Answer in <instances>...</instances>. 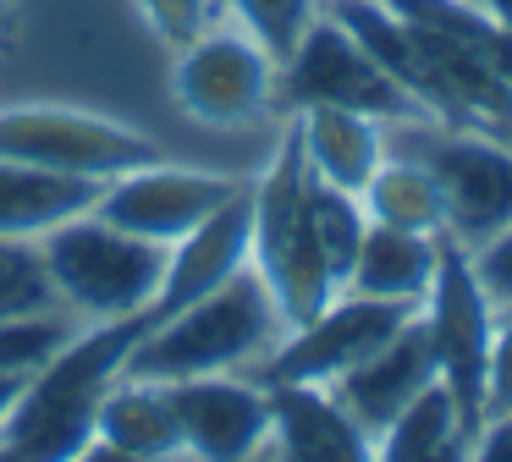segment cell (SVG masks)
<instances>
[{
	"mask_svg": "<svg viewBox=\"0 0 512 462\" xmlns=\"http://www.w3.org/2000/svg\"><path fill=\"white\" fill-rule=\"evenodd\" d=\"M430 380H441V369H435V347H430V330H424V314H413L364 363H353L342 380H331V391L342 396V407L369 435H380Z\"/></svg>",
	"mask_w": 512,
	"mask_h": 462,
	"instance_id": "9a60e30c",
	"label": "cell"
},
{
	"mask_svg": "<svg viewBox=\"0 0 512 462\" xmlns=\"http://www.w3.org/2000/svg\"><path fill=\"white\" fill-rule=\"evenodd\" d=\"M287 336L276 297H270L265 275L254 264L188 303L182 314L160 319L127 358V374L144 380H188V374H232L254 369L276 341Z\"/></svg>",
	"mask_w": 512,
	"mask_h": 462,
	"instance_id": "7a4b0ae2",
	"label": "cell"
},
{
	"mask_svg": "<svg viewBox=\"0 0 512 462\" xmlns=\"http://www.w3.org/2000/svg\"><path fill=\"white\" fill-rule=\"evenodd\" d=\"M138 11H144V22L171 44V50H182V44H193L204 28H215L221 0H138Z\"/></svg>",
	"mask_w": 512,
	"mask_h": 462,
	"instance_id": "484cf974",
	"label": "cell"
},
{
	"mask_svg": "<svg viewBox=\"0 0 512 462\" xmlns=\"http://www.w3.org/2000/svg\"><path fill=\"white\" fill-rule=\"evenodd\" d=\"M0 154L50 165V171H67V176H89V182H111L133 165L160 160V143L116 116H100V110L6 105L0 110Z\"/></svg>",
	"mask_w": 512,
	"mask_h": 462,
	"instance_id": "8992f818",
	"label": "cell"
},
{
	"mask_svg": "<svg viewBox=\"0 0 512 462\" xmlns=\"http://www.w3.org/2000/svg\"><path fill=\"white\" fill-rule=\"evenodd\" d=\"M413 314H419V303H386V297H364V292H336L320 314L292 325L287 336L243 374H254L259 385H281V380L331 385V380H342L353 363H364L391 330L408 325Z\"/></svg>",
	"mask_w": 512,
	"mask_h": 462,
	"instance_id": "30bf717a",
	"label": "cell"
},
{
	"mask_svg": "<svg viewBox=\"0 0 512 462\" xmlns=\"http://www.w3.org/2000/svg\"><path fill=\"white\" fill-rule=\"evenodd\" d=\"M78 325H83V319L72 314V308H61V303L56 308H34V314L0 319V374H12V380L39 374L72 341V330H78Z\"/></svg>",
	"mask_w": 512,
	"mask_h": 462,
	"instance_id": "603a6c76",
	"label": "cell"
},
{
	"mask_svg": "<svg viewBox=\"0 0 512 462\" xmlns=\"http://www.w3.org/2000/svg\"><path fill=\"white\" fill-rule=\"evenodd\" d=\"M17 391H23V380H12V374H0V418L12 413V402H17Z\"/></svg>",
	"mask_w": 512,
	"mask_h": 462,
	"instance_id": "4dcf8cb0",
	"label": "cell"
},
{
	"mask_svg": "<svg viewBox=\"0 0 512 462\" xmlns=\"http://www.w3.org/2000/svg\"><path fill=\"white\" fill-rule=\"evenodd\" d=\"M270 396V440L265 451L292 462H364L375 457V435L342 407V396L320 380L265 385Z\"/></svg>",
	"mask_w": 512,
	"mask_h": 462,
	"instance_id": "5bb4252c",
	"label": "cell"
},
{
	"mask_svg": "<svg viewBox=\"0 0 512 462\" xmlns=\"http://www.w3.org/2000/svg\"><path fill=\"white\" fill-rule=\"evenodd\" d=\"M479 6H485V11H490V22H496V28L512 39V0H479Z\"/></svg>",
	"mask_w": 512,
	"mask_h": 462,
	"instance_id": "f546056e",
	"label": "cell"
},
{
	"mask_svg": "<svg viewBox=\"0 0 512 462\" xmlns=\"http://www.w3.org/2000/svg\"><path fill=\"white\" fill-rule=\"evenodd\" d=\"M171 413L182 429V457L204 462H237L259 457L270 440V396L254 374H188V380H166Z\"/></svg>",
	"mask_w": 512,
	"mask_h": 462,
	"instance_id": "7c38bea8",
	"label": "cell"
},
{
	"mask_svg": "<svg viewBox=\"0 0 512 462\" xmlns=\"http://www.w3.org/2000/svg\"><path fill=\"white\" fill-rule=\"evenodd\" d=\"M309 220H314V242H320L325 270H331L336 292H342L347 270H353V259H358V242H364V231H369L364 204H358V193L331 187L309 171Z\"/></svg>",
	"mask_w": 512,
	"mask_h": 462,
	"instance_id": "7402d4cb",
	"label": "cell"
},
{
	"mask_svg": "<svg viewBox=\"0 0 512 462\" xmlns=\"http://www.w3.org/2000/svg\"><path fill=\"white\" fill-rule=\"evenodd\" d=\"M89 457H127V462H160L182 457V429L171 413L166 380H144V374H116L111 391L100 396L94 413V446Z\"/></svg>",
	"mask_w": 512,
	"mask_h": 462,
	"instance_id": "2e32d148",
	"label": "cell"
},
{
	"mask_svg": "<svg viewBox=\"0 0 512 462\" xmlns=\"http://www.w3.org/2000/svg\"><path fill=\"white\" fill-rule=\"evenodd\" d=\"M248 215H254V204H248V187H243V193L226 198L210 220H199L182 242H171L160 286L144 308L149 330H155L160 319L182 314L188 303H199L204 292H215L221 281H232V275L243 270L248 264Z\"/></svg>",
	"mask_w": 512,
	"mask_h": 462,
	"instance_id": "4fadbf2b",
	"label": "cell"
},
{
	"mask_svg": "<svg viewBox=\"0 0 512 462\" xmlns=\"http://www.w3.org/2000/svg\"><path fill=\"white\" fill-rule=\"evenodd\" d=\"M441 242L446 237H424V231H397V226L369 220L342 292L386 297V303H424L435 264H441Z\"/></svg>",
	"mask_w": 512,
	"mask_h": 462,
	"instance_id": "d6986e66",
	"label": "cell"
},
{
	"mask_svg": "<svg viewBox=\"0 0 512 462\" xmlns=\"http://www.w3.org/2000/svg\"><path fill=\"white\" fill-rule=\"evenodd\" d=\"M424 330H430L435 347V369H441L446 391L463 407L468 440L479 429V407H485V369H490V336H496V314L490 292L479 286L474 259H468L463 242L446 237L441 242V264H435V281L419 303Z\"/></svg>",
	"mask_w": 512,
	"mask_h": 462,
	"instance_id": "ba28073f",
	"label": "cell"
},
{
	"mask_svg": "<svg viewBox=\"0 0 512 462\" xmlns=\"http://www.w3.org/2000/svg\"><path fill=\"white\" fill-rule=\"evenodd\" d=\"M391 149L419 154L446 198V237L479 248L512 226V138L468 121H391Z\"/></svg>",
	"mask_w": 512,
	"mask_h": 462,
	"instance_id": "5b68a950",
	"label": "cell"
},
{
	"mask_svg": "<svg viewBox=\"0 0 512 462\" xmlns=\"http://www.w3.org/2000/svg\"><path fill=\"white\" fill-rule=\"evenodd\" d=\"M144 336H149V314L83 319L67 347L23 380L12 413L0 418V451L28 462L89 457L100 396L111 391V380L127 369V358Z\"/></svg>",
	"mask_w": 512,
	"mask_h": 462,
	"instance_id": "6da1fadb",
	"label": "cell"
},
{
	"mask_svg": "<svg viewBox=\"0 0 512 462\" xmlns=\"http://www.w3.org/2000/svg\"><path fill=\"white\" fill-rule=\"evenodd\" d=\"M100 187L105 182L50 171V165H28V160H6L0 154V237L39 242L61 220L89 215L100 204Z\"/></svg>",
	"mask_w": 512,
	"mask_h": 462,
	"instance_id": "ac0fdd59",
	"label": "cell"
},
{
	"mask_svg": "<svg viewBox=\"0 0 512 462\" xmlns=\"http://www.w3.org/2000/svg\"><path fill=\"white\" fill-rule=\"evenodd\" d=\"M248 204H254V215H248V264L265 275L270 297H276L281 319L292 330L336 297V281L320 259V242H314L309 160H303V143L292 121L281 132V149L270 154L265 176L248 182Z\"/></svg>",
	"mask_w": 512,
	"mask_h": 462,
	"instance_id": "3957f363",
	"label": "cell"
},
{
	"mask_svg": "<svg viewBox=\"0 0 512 462\" xmlns=\"http://www.w3.org/2000/svg\"><path fill=\"white\" fill-rule=\"evenodd\" d=\"M248 182L237 176H221V171H193V165H166V160H149V165H133V171L111 176L100 187V204L94 215H105L111 226L133 231L144 242H182L199 220H210L226 198H237Z\"/></svg>",
	"mask_w": 512,
	"mask_h": 462,
	"instance_id": "8fae6325",
	"label": "cell"
},
{
	"mask_svg": "<svg viewBox=\"0 0 512 462\" xmlns=\"http://www.w3.org/2000/svg\"><path fill=\"white\" fill-rule=\"evenodd\" d=\"M501 138H512V127H507V132H501Z\"/></svg>",
	"mask_w": 512,
	"mask_h": 462,
	"instance_id": "d6a6232c",
	"label": "cell"
},
{
	"mask_svg": "<svg viewBox=\"0 0 512 462\" xmlns=\"http://www.w3.org/2000/svg\"><path fill=\"white\" fill-rule=\"evenodd\" d=\"M468 259H474V275L490 292V303L512 308V226L496 231L490 242H479V248H468Z\"/></svg>",
	"mask_w": 512,
	"mask_h": 462,
	"instance_id": "83f0119b",
	"label": "cell"
},
{
	"mask_svg": "<svg viewBox=\"0 0 512 462\" xmlns=\"http://www.w3.org/2000/svg\"><path fill=\"white\" fill-rule=\"evenodd\" d=\"M34 308H56V286H50V275H45L39 242L0 237V319L34 314Z\"/></svg>",
	"mask_w": 512,
	"mask_h": 462,
	"instance_id": "d4e9b609",
	"label": "cell"
},
{
	"mask_svg": "<svg viewBox=\"0 0 512 462\" xmlns=\"http://www.w3.org/2000/svg\"><path fill=\"white\" fill-rule=\"evenodd\" d=\"M468 451V424L446 380H430L386 429L375 435V457L386 462H435V457H463Z\"/></svg>",
	"mask_w": 512,
	"mask_h": 462,
	"instance_id": "44dd1931",
	"label": "cell"
},
{
	"mask_svg": "<svg viewBox=\"0 0 512 462\" xmlns=\"http://www.w3.org/2000/svg\"><path fill=\"white\" fill-rule=\"evenodd\" d=\"M6 17H12V11H6V0H0V33H6Z\"/></svg>",
	"mask_w": 512,
	"mask_h": 462,
	"instance_id": "1f68e13d",
	"label": "cell"
},
{
	"mask_svg": "<svg viewBox=\"0 0 512 462\" xmlns=\"http://www.w3.org/2000/svg\"><path fill=\"white\" fill-rule=\"evenodd\" d=\"M463 457H485V462H512V413L501 418H485V424L474 429V440H468Z\"/></svg>",
	"mask_w": 512,
	"mask_h": 462,
	"instance_id": "f1b7e54d",
	"label": "cell"
},
{
	"mask_svg": "<svg viewBox=\"0 0 512 462\" xmlns=\"http://www.w3.org/2000/svg\"><path fill=\"white\" fill-rule=\"evenodd\" d=\"M221 6L232 11L237 28H248L270 55H276V66L298 50L303 28L320 17V0H221Z\"/></svg>",
	"mask_w": 512,
	"mask_h": 462,
	"instance_id": "cb8c5ba5",
	"label": "cell"
},
{
	"mask_svg": "<svg viewBox=\"0 0 512 462\" xmlns=\"http://www.w3.org/2000/svg\"><path fill=\"white\" fill-rule=\"evenodd\" d=\"M276 55L237 22H215L171 61V94L199 127H248L276 105Z\"/></svg>",
	"mask_w": 512,
	"mask_h": 462,
	"instance_id": "52a82bcc",
	"label": "cell"
},
{
	"mask_svg": "<svg viewBox=\"0 0 512 462\" xmlns=\"http://www.w3.org/2000/svg\"><path fill=\"white\" fill-rule=\"evenodd\" d=\"M512 413V308L496 314V336H490V369H485V407H479V424L485 418Z\"/></svg>",
	"mask_w": 512,
	"mask_h": 462,
	"instance_id": "4316f807",
	"label": "cell"
},
{
	"mask_svg": "<svg viewBox=\"0 0 512 462\" xmlns=\"http://www.w3.org/2000/svg\"><path fill=\"white\" fill-rule=\"evenodd\" d=\"M292 127H298L309 171L331 187H347V193H364V182L375 176V165L391 149L386 121L364 116V110H342V105H303L292 110Z\"/></svg>",
	"mask_w": 512,
	"mask_h": 462,
	"instance_id": "e0dca14e",
	"label": "cell"
},
{
	"mask_svg": "<svg viewBox=\"0 0 512 462\" xmlns=\"http://www.w3.org/2000/svg\"><path fill=\"white\" fill-rule=\"evenodd\" d=\"M276 99H287V110H303V105H342V110H364L375 121H413L424 116L375 61L369 50L320 6V17L303 28L298 50L281 61L276 72ZM430 121V116H424Z\"/></svg>",
	"mask_w": 512,
	"mask_h": 462,
	"instance_id": "9c48e42d",
	"label": "cell"
},
{
	"mask_svg": "<svg viewBox=\"0 0 512 462\" xmlns=\"http://www.w3.org/2000/svg\"><path fill=\"white\" fill-rule=\"evenodd\" d=\"M369 220L397 231H424V237H446V198L435 171L408 149H386V160L375 165V176L358 193Z\"/></svg>",
	"mask_w": 512,
	"mask_h": 462,
	"instance_id": "ffe728a7",
	"label": "cell"
},
{
	"mask_svg": "<svg viewBox=\"0 0 512 462\" xmlns=\"http://www.w3.org/2000/svg\"><path fill=\"white\" fill-rule=\"evenodd\" d=\"M39 259L56 286V303L78 319L144 314L166 270V248L111 226L105 215H72L39 237Z\"/></svg>",
	"mask_w": 512,
	"mask_h": 462,
	"instance_id": "277c9868",
	"label": "cell"
}]
</instances>
